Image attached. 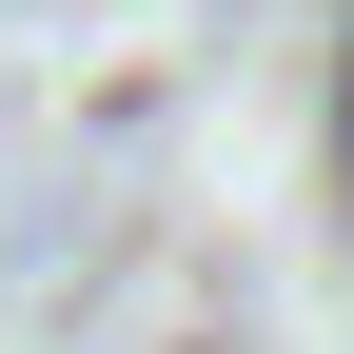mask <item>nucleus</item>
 <instances>
[{
  "label": "nucleus",
  "mask_w": 354,
  "mask_h": 354,
  "mask_svg": "<svg viewBox=\"0 0 354 354\" xmlns=\"http://www.w3.org/2000/svg\"><path fill=\"white\" fill-rule=\"evenodd\" d=\"M335 138H354V118H335Z\"/></svg>",
  "instance_id": "nucleus-1"
}]
</instances>
